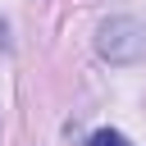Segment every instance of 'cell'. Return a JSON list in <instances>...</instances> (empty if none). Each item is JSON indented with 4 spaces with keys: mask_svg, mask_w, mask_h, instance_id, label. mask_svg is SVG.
Here are the masks:
<instances>
[{
    "mask_svg": "<svg viewBox=\"0 0 146 146\" xmlns=\"http://www.w3.org/2000/svg\"><path fill=\"white\" fill-rule=\"evenodd\" d=\"M96 50L110 64H137L146 55V23H137V18H110V23H100Z\"/></svg>",
    "mask_w": 146,
    "mask_h": 146,
    "instance_id": "obj_1",
    "label": "cell"
},
{
    "mask_svg": "<svg viewBox=\"0 0 146 146\" xmlns=\"http://www.w3.org/2000/svg\"><path fill=\"white\" fill-rule=\"evenodd\" d=\"M87 146H132L123 132H114V128H100V132H91V141Z\"/></svg>",
    "mask_w": 146,
    "mask_h": 146,
    "instance_id": "obj_2",
    "label": "cell"
}]
</instances>
